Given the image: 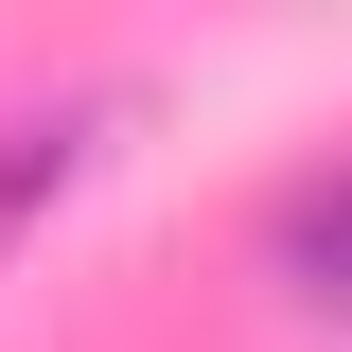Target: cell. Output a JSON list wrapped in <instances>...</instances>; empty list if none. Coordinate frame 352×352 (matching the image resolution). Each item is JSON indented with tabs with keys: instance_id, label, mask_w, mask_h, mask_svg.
<instances>
[{
	"instance_id": "7a4b0ae2",
	"label": "cell",
	"mask_w": 352,
	"mask_h": 352,
	"mask_svg": "<svg viewBox=\"0 0 352 352\" xmlns=\"http://www.w3.org/2000/svg\"><path fill=\"white\" fill-rule=\"evenodd\" d=\"M264 282L352 335V159H300L282 194H264Z\"/></svg>"
},
{
	"instance_id": "6da1fadb",
	"label": "cell",
	"mask_w": 352,
	"mask_h": 352,
	"mask_svg": "<svg viewBox=\"0 0 352 352\" xmlns=\"http://www.w3.org/2000/svg\"><path fill=\"white\" fill-rule=\"evenodd\" d=\"M124 106H141V88H36V106H0V264L71 212V176L106 159V124H124Z\"/></svg>"
}]
</instances>
